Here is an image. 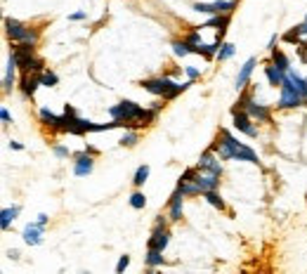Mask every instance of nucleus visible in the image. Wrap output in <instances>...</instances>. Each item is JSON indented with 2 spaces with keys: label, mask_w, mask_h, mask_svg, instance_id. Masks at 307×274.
I'll list each match as a JSON object with an SVG mask.
<instances>
[{
  "label": "nucleus",
  "mask_w": 307,
  "mask_h": 274,
  "mask_svg": "<svg viewBox=\"0 0 307 274\" xmlns=\"http://www.w3.org/2000/svg\"><path fill=\"white\" fill-rule=\"evenodd\" d=\"M109 116L116 118V121H123V123H128V126H132V123H135V126H147V123L154 121L156 111L142 109L139 104L126 99V102H118L116 106H111V109H109Z\"/></svg>",
  "instance_id": "1"
},
{
  "label": "nucleus",
  "mask_w": 307,
  "mask_h": 274,
  "mask_svg": "<svg viewBox=\"0 0 307 274\" xmlns=\"http://www.w3.org/2000/svg\"><path fill=\"white\" fill-rule=\"evenodd\" d=\"M220 147H213V151H218V156L222 161L236 158V161H248V163H258V154L251 147H246L241 142H236L229 130H220Z\"/></svg>",
  "instance_id": "2"
},
{
  "label": "nucleus",
  "mask_w": 307,
  "mask_h": 274,
  "mask_svg": "<svg viewBox=\"0 0 307 274\" xmlns=\"http://www.w3.org/2000/svg\"><path fill=\"white\" fill-rule=\"evenodd\" d=\"M144 85V90H149L151 95H159L163 99H173V97H177L180 92H184L189 85H180L175 83V81H170V78H147V81H142Z\"/></svg>",
  "instance_id": "3"
},
{
  "label": "nucleus",
  "mask_w": 307,
  "mask_h": 274,
  "mask_svg": "<svg viewBox=\"0 0 307 274\" xmlns=\"http://www.w3.org/2000/svg\"><path fill=\"white\" fill-rule=\"evenodd\" d=\"M305 104V99H303V95L298 92V88L293 85V81H291V76H284V83H281V97H279V106L281 109H293V106H300Z\"/></svg>",
  "instance_id": "4"
},
{
  "label": "nucleus",
  "mask_w": 307,
  "mask_h": 274,
  "mask_svg": "<svg viewBox=\"0 0 307 274\" xmlns=\"http://www.w3.org/2000/svg\"><path fill=\"white\" fill-rule=\"evenodd\" d=\"M5 31H7V36H10L12 41L17 43H33L36 45V41H38V33L33 31V29H26L21 21L17 19H5Z\"/></svg>",
  "instance_id": "5"
},
{
  "label": "nucleus",
  "mask_w": 307,
  "mask_h": 274,
  "mask_svg": "<svg viewBox=\"0 0 307 274\" xmlns=\"http://www.w3.org/2000/svg\"><path fill=\"white\" fill-rule=\"evenodd\" d=\"M92 128H95V123H90V121H85V118H78L76 114H64L62 128H59V130L71 133V135H85V133H92Z\"/></svg>",
  "instance_id": "6"
},
{
  "label": "nucleus",
  "mask_w": 307,
  "mask_h": 274,
  "mask_svg": "<svg viewBox=\"0 0 307 274\" xmlns=\"http://www.w3.org/2000/svg\"><path fill=\"white\" fill-rule=\"evenodd\" d=\"M234 0H215V2H194L196 12H206V14H229L234 10Z\"/></svg>",
  "instance_id": "7"
},
{
  "label": "nucleus",
  "mask_w": 307,
  "mask_h": 274,
  "mask_svg": "<svg viewBox=\"0 0 307 274\" xmlns=\"http://www.w3.org/2000/svg\"><path fill=\"white\" fill-rule=\"evenodd\" d=\"M232 116H234V128L239 130V133H244V135L248 137H255L258 135V130L253 128V123H251V114L248 111H239V109H232Z\"/></svg>",
  "instance_id": "8"
},
{
  "label": "nucleus",
  "mask_w": 307,
  "mask_h": 274,
  "mask_svg": "<svg viewBox=\"0 0 307 274\" xmlns=\"http://www.w3.org/2000/svg\"><path fill=\"white\" fill-rule=\"evenodd\" d=\"M239 104L244 106V109L253 118H258V121H269V116H272V114H269V109H267L265 104H258V102H253V99H251V95H244Z\"/></svg>",
  "instance_id": "9"
},
{
  "label": "nucleus",
  "mask_w": 307,
  "mask_h": 274,
  "mask_svg": "<svg viewBox=\"0 0 307 274\" xmlns=\"http://www.w3.org/2000/svg\"><path fill=\"white\" fill-rule=\"evenodd\" d=\"M170 243V232L168 227H154L151 232V239H149V248H159V251H166Z\"/></svg>",
  "instance_id": "10"
},
{
  "label": "nucleus",
  "mask_w": 307,
  "mask_h": 274,
  "mask_svg": "<svg viewBox=\"0 0 307 274\" xmlns=\"http://www.w3.org/2000/svg\"><path fill=\"white\" fill-rule=\"evenodd\" d=\"M92 166H95V161H92V154H81V156H76L74 161V175L78 178H85V175H90L92 173Z\"/></svg>",
  "instance_id": "11"
},
{
  "label": "nucleus",
  "mask_w": 307,
  "mask_h": 274,
  "mask_svg": "<svg viewBox=\"0 0 307 274\" xmlns=\"http://www.w3.org/2000/svg\"><path fill=\"white\" fill-rule=\"evenodd\" d=\"M199 170H206V173H213V175H222V166H220V161H218V158L213 156V149H208L206 154H201Z\"/></svg>",
  "instance_id": "12"
},
{
  "label": "nucleus",
  "mask_w": 307,
  "mask_h": 274,
  "mask_svg": "<svg viewBox=\"0 0 307 274\" xmlns=\"http://www.w3.org/2000/svg\"><path fill=\"white\" fill-rule=\"evenodd\" d=\"M191 182H196V187H199V191H213L218 189V184H220V175H213V173H208V175H201V173H196V178L191 180Z\"/></svg>",
  "instance_id": "13"
},
{
  "label": "nucleus",
  "mask_w": 307,
  "mask_h": 274,
  "mask_svg": "<svg viewBox=\"0 0 307 274\" xmlns=\"http://www.w3.org/2000/svg\"><path fill=\"white\" fill-rule=\"evenodd\" d=\"M24 241L29 243V246H38L43 241V227L38 222H29L26 227H24Z\"/></svg>",
  "instance_id": "14"
},
{
  "label": "nucleus",
  "mask_w": 307,
  "mask_h": 274,
  "mask_svg": "<svg viewBox=\"0 0 307 274\" xmlns=\"http://www.w3.org/2000/svg\"><path fill=\"white\" fill-rule=\"evenodd\" d=\"M255 57H251L248 62L241 66V71H239V76H236V90H244L246 85H248V78H251V74H253V69H255Z\"/></svg>",
  "instance_id": "15"
},
{
  "label": "nucleus",
  "mask_w": 307,
  "mask_h": 274,
  "mask_svg": "<svg viewBox=\"0 0 307 274\" xmlns=\"http://www.w3.org/2000/svg\"><path fill=\"white\" fill-rule=\"evenodd\" d=\"M38 85H41V74H38V76L24 74V78H21V92H24V97H33V95H36Z\"/></svg>",
  "instance_id": "16"
},
{
  "label": "nucleus",
  "mask_w": 307,
  "mask_h": 274,
  "mask_svg": "<svg viewBox=\"0 0 307 274\" xmlns=\"http://www.w3.org/2000/svg\"><path fill=\"white\" fill-rule=\"evenodd\" d=\"M19 64H17V57L10 54V59H7V69H5V76H2V90L5 92H10L12 85H14V69H17Z\"/></svg>",
  "instance_id": "17"
},
{
  "label": "nucleus",
  "mask_w": 307,
  "mask_h": 274,
  "mask_svg": "<svg viewBox=\"0 0 307 274\" xmlns=\"http://www.w3.org/2000/svg\"><path fill=\"white\" fill-rule=\"evenodd\" d=\"M182 199H184V194L175 189V194L170 196V220H182Z\"/></svg>",
  "instance_id": "18"
},
{
  "label": "nucleus",
  "mask_w": 307,
  "mask_h": 274,
  "mask_svg": "<svg viewBox=\"0 0 307 274\" xmlns=\"http://www.w3.org/2000/svg\"><path fill=\"white\" fill-rule=\"evenodd\" d=\"M272 64H274L279 71H284V74H288V71H291V66H288V57L281 52V50H276V47L272 50Z\"/></svg>",
  "instance_id": "19"
},
{
  "label": "nucleus",
  "mask_w": 307,
  "mask_h": 274,
  "mask_svg": "<svg viewBox=\"0 0 307 274\" xmlns=\"http://www.w3.org/2000/svg\"><path fill=\"white\" fill-rule=\"evenodd\" d=\"M19 215V206H12V208H2L0 213V227L2 229H10V222Z\"/></svg>",
  "instance_id": "20"
},
{
  "label": "nucleus",
  "mask_w": 307,
  "mask_h": 274,
  "mask_svg": "<svg viewBox=\"0 0 307 274\" xmlns=\"http://www.w3.org/2000/svg\"><path fill=\"white\" fill-rule=\"evenodd\" d=\"M265 76H267V81H269V83L272 85H279V88H281V83H284V71H279V69H276L274 64H269V66H265Z\"/></svg>",
  "instance_id": "21"
},
{
  "label": "nucleus",
  "mask_w": 307,
  "mask_h": 274,
  "mask_svg": "<svg viewBox=\"0 0 307 274\" xmlns=\"http://www.w3.org/2000/svg\"><path fill=\"white\" fill-rule=\"evenodd\" d=\"M62 118H64V116H54L50 109H41V121L45 123V126L57 128V130H59V128H62Z\"/></svg>",
  "instance_id": "22"
},
{
  "label": "nucleus",
  "mask_w": 307,
  "mask_h": 274,
  "mask_svg": "<svg viewBox=\"0 0 307 274\" xmlns=\"http://www.w3.org/2000/svg\"><path fill=\"white\" fill-rule=\"evenodd\" d=\"M288 76H291L293 85L298 88V92L303 95V99H305V104H307V78H300V76H298L296 71H288Z\"/></svg>",
  "instance_id": "23"
},
{
  "label": "nucleus",
  "mask_w": 307,
  "mask_h": 274,
  "mask_svg": "<svg viewBox=\"0 0 307 274\" xmlns=\"http://www.w3.org/2000/svg\"><path fill=\"white\" fill-rule=\"evenodd\" d=\"M147 265L149 267L163 265V251H159V248H149L147 251Z\"/></svg>",
  "instance_id": "24"
},
{
  "label": "nucleus",
  "mask_w": 307,
  "mask_h": 274,
  "mask_svg": "<svg viewBox=\"0 0 307 274\" xmlns=\"http://www.w3.org/2000/svg\"><path fill=\"white\" fill-rule=\"evenodd\" d=\"M234 50H236V47H234L232 43H222V45H220V50H218V54H215V57H218L220 62H224V59H229V57H232V54H234Z\"/></svg>",
  "instance_id": "25"
},
{
  "label": "nucleus",
  "mask_w": 307,
  "mask_h": 274,
  "mask_svg": "<svg viewBox=\"0 0 307 274\" xmlns=\"http://www.w3.org/2000/svg\"><path fill=\"white\" fill-rule=\"evenodd\" d=\"M57 83H59L57 74H52V71H41V85H45V88H54Z\"/></svg>",
  "instance_id": "26"
},
{
  "label": "nucleus",
  "mask_w": 307,
  "mask_h": 274,
  "mask_svg": "<svg viewBox=\"0 0 307 274\" xmlns=\"http://www.w3.org/2000/svg\"><path fill=\"white\" fill-rule=\"evenodd\" d=\"M203 199L208 201L211 206H215V208H220V211H222V208H224V201L220 199L218 194H215V189H213V191H203Z\"/></svg>",
  "instance_id": "27"
},
{
  "label": "nucleus",
  "mask_w": 307,
  "mask_h": 274,
  "mask_svg": "<svg viewBox=\"0 0 307 274\" xmlns=\"http://www.w3.org/2000/svg\"><path fill=\"white\" fill-rule=\"evenodd\" d=\"M147 178H149V166H139V168L135 170V180H132V182H135L137 187H142V184L147 182Z\"/></svg>",
  "instance_id": "28"
},
{
  "label": "nucleus",
  "mask_w": 307,
  "mask_h": 274,
  "mask_svg": "<svg viewBox=\"0 0 307 274\" xmlns=\"http://www.w3.org/2000/svg\"><path fill=\"white\" fill-rule=\"evenodd\" d=\"M130 206H132V208H137V211H142V208L147 206V199H144V194H142V191H135V194L130 196Z\"/></svg>",
  "instance_id": "29"
},
{
  "label": "nucleus",
  "mask_w": 307,
  "mask_h": 274,
  "mask_svg": "<svg viewBox=\"0 0 307 274\" xmlns=\"http://www.w3.org/2000/svg\"><path fill=\"white\" fill-rule=\"evenodd\" d=\"M173 52L177 54V57H187L191 50H189V45H187L184 41H175L173 43Z\"/></svg>",
  "instance_id": "30"
},
{
  "label": "nucleus",
  "mask_w": 307,
  "mask_h": 274,
  "mask_svg": "<svg viewBox=\"0 0 307 274\" xmlns=\"http://www.w3.org/2000/svg\"><path fill=\"white\" fill-rule=\"evenodd\" d=\"M135 142H137V135H135V133H128V135L121 137V144H123V147H132Z\"/></svg>",
  "instance_id": "31"
},
{
  "label": "nucleus",
  "mask_w": 307,
  "mask_h": 274,
  "mask_svg": "<svg viewBox=\"0 0 307 274\" xmlns=\"http://www.w3.org/2000/svg\"><path fill=\"white\" fill-rule=\"evenodd\" d=\"M128 265H130V255H121V260H118V265H116V272H123Z\"/></svg>",
  "instance_id": "32"
},
{
  "label": "nucleus",
  "mask_w": 307,
  "mask_h": 274,
  "mask_svg": "<svg viewBox=\"0 0 307 274\" xmlns=\"http://www.w3.org/2000/svg\"><path fill=\"white\" fill-rule=\"evenodd\" d=\"M284 41H288V43H298V41H300V31H298V26H296V31H288L286 36H284Z\"/></svg>",
  "instance_id": "33"
},
{
  "label": "nucleus",
  "mask_w": 307,
  "mask_h": 274,
  "mask_svg": "<svg viewBox=\"0 0 307 274\" xmlns=\"http://www.w3.org/2000/svg\"><path fill=\"white\" fill-rule=\"evenodd\" d=\"M54 156H57V158H66V156H69V149H66V147H54Z\"/></svg>",
  "instance_id": "34"
},
{
  "label": "nucleus",
  "mask_w": 307,
  "mask_h": 274,
  "mask_svg": "<svg viewBox=\"0 0 307 274\" xmlns=\"http://www.w3.org/2000/svg\"><path fill=\"white\" fill-rule=\"evenodd\" d=\"M184 71H187V76H189L191 81H194V78H196V76H199V69H196V66H187V69H184Z\"/></svg>",
  "instance_id": "35"
},
{
  "label": "nucleus",
  "mask_w": 307,
  "mask_h": 274,
  "mask_svg": "<svg viewBox=\"0 0 307 274\" xmlns=\"http://www.w3.org/2000/svg\"><path fill=\"white\" fill-rule=\"evenodd\" d=\"M0 118H2V121H5V123H10V121H12L10 111H7V109H5V106H2V109H0Z\"/></svg>",
  "instance_id": "36"
},
{
  "label": "nucleus",
  "mask_w": 307,
  "mask_h": 274,
  "mask_svg": "<svg viewBox=\"0 0 307 274\" xmlns=\"http://www.w3.org/2000/svg\"><path fill=\"white\" fill-rule=\"evenodd\" d=\"M71 21H81V19H85V12H74L71 17H69Z\"/></svg>",
  "instance_id": "37"
},
{
  "label": "nucleus",
  "mask_w": 307,
  "mask_h": 274,
  "mask_svg": "<svg viewBox=\"0 0 307 274\" xmlns=\"http://www.w3.org/2000/svg\"><path fill=\"white\" fill-rule=\"evenodd\" d=\"M38 225H41V227H45V225H47V215H45V213H41V215H38Z\"/></svg>",
  "instance_id": "38"
},
{
  "label": "nucleus",
  "mask_w": 307,
  "mask_h": 274,
  "mask_svg": "<svg viewBox=\"0 0 307 274\" xmlns=\"http://www.w3.org/2000/svg\"><path fill=\"white\" fill-rule=\"evenodd\" d=\"M298 31H300V36H307V17H305V21L298 26Z\"/></svg>",
  "instance_id": "39"
},
{
  "label": "nucleus",
  "mask_w": 307,
  "mask_h": 274,
  "mask_svg": "<svg viewBox=\"0 0 307 274\" xmlns=\"http://www.w3.org/2000/svg\"><path fill=\"white\" fill-rule=\"evenodd\" d=\"M274 45H276V36H272V38H269V45H267V47H269V52L274 50Z\"/></svg>",
  "instance_id": "40"
},
{
  "label": "nucleus",
  "mask_w": 307,
  "mask_h": 274,
  "mask_svg": "<svg viewBox=\"0 0 307 274\" xmlns=\"http://www.w3.org/2000/svg\"><path fill=\"white\" fill-rule=\"evenodd\" d=\"M10 147L14 149V151H21V149H24V147H21V144H19V142H10Z\"/></svg>",
  "instance_id": "41"
}]
</instances>
